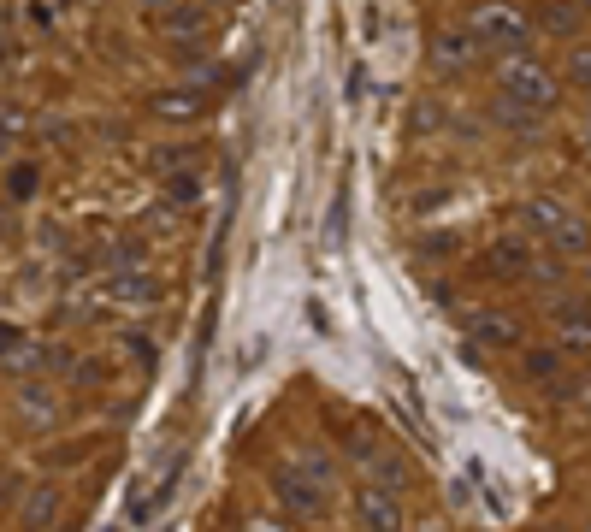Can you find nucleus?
Returning <instances> with one entry per match:
<instances>
[{
	"label": "nucleus",
	"mask_w": 591,
	"mask_h": 532,
	"mask_svg": "<svg viewBox=\"0 0 591 532\" xmlns=\"http://www.w3.org/2000/svg\"><path fill=\"white\" fill-rule=\"evenodd\" d=\"M355 521H361V532H402V503H396V491L361 485V491H355Z\"/></svg>",
	"instance_id": "nucleus-4"
},
{
	"label": "nucleus",
	"mask_w": 591,
	"mask_h": 532,
	"mask_svg": "<svg viewBox=\"0 0 591 532\" xmlns=\"http://www.w3.org/2000/svg\"><path fill=\"white\" fill-rule=\"evenodd\" d=\"M568 219H574V213H568L562 201H550V196H532V201H526V225H538L544 237H556Z\"/></svg>",
	"instance_id": "nucleus-13"
},
{
	"label": "nucleus",
	"mask_w": 591,
	"mask_h": 532,
	"mask_svg": "<svg viewBox=\"0 0 591 532\" xmlns=\"http://www.w3.org/2000/svg\"><path fill=\"white\" fill-rule=\"evenodd\" d=\"M467 36H473L479 48L515 60V54H526V42H532V24H526L521 12H509V6H479V12L467 18Z\"/></svg>",
	"instance_id": "nucleus-2"
},
{
	"label": "nucleus",
	"mask_w": 591,
	"mask_h": 532,
	"mask_svg": "<svg viewBox=\"0 0 591 532\" xmlns=\"http://www.w3.org/2000/svg\"><path fill=\"white\" fill-rule=\"evenodd\" d=\"M148 6H160V12H172V6H184V0H148Z\"/></svg>",
	"instance_id": "nucleus-25"
},
{
	"label": "nucleus",
	"mask_w": 591,
	"mask_h": 532,
	"mask_svg": "<svg viewBox=\"0 0 591 532\" xmlns=\"http://www.w3.org/2000/svg\"><path fill=\"white\" fill-rule=\"evenodd\" d=\"M160 30L178 42V54H196V42H201V30H207V12L201 6H172V12H160Z\"/></svg>",
	"instance_id": "nucleus-7"
},
{
	"label": "nucleus",
	"mask_w": 591,
	"mask_h": 532,
	"mask_svg": "<svg viewBox=\"0 0 591 532\" xmlns=\"http://www.w3.org/2000/svg\"><path fill=\"white\" fill-rule=\"evenodd\" d=\"M526 532H568V527H526Z\"/></svg>",
	"instance_id": "nucleus-26"
},
{
	"label": "nucleus",
	"mask_w": 591,
	"mask_h": 532,
	"mask_svg": "<svg viewBox=\"0 0 591 532\" xmlns=\"http://www.w3.org/2000/svg\"><path fill=\"white\" fill-rule=\"evenodd\" d=\"M18 131H24V113H12V107H0V154L18 142Z\"/></svg>",
	"instance_id": "nucleus-21"
},
{
	"label": "nucleus",
	"mask_w": 591,
	"mask_h": 532,
	"mask_svg": "<svg viewBox=\"0 0 591 532\" xmlns=\"http://www.w3.org/2000/svg\"><path fill=\"white\" fill-rule=\"evenodd\" d=\"M18 414H24V426H54V397L42 385H30V391H18Z\"/></svg>",
	"instance_id": "nucleus-14"
},
{
	"label": "nucleus",
	"mask_w": 591,
	"mask_h": 532,
	"mask_svg": "<svg viewBox=\"0 0 591 532\" xmlns=\"http://www.w3.org/2000/svg\"><path fill=\"white\" fill-rule=\"evenodd\" d=\"M580 24H586L580 0H538V12H532V30H544V36H580Z\"/></svg>",
	"instance_id": "nucleus-6"
},
{
	"label": "nucleus",
	"mask_w": 591,
	"mask_h": 532,
	"mask_svg": "<svg viewBox=\"0 0 591 532\" xmlns=\"http://www.w3.org/2000/svg\"><path fill=\"white\" fill-rule=\"evenodd\" d=\"M568 83H574V89H591V42H574V48H568Z\"/></svg>",
	"instance_id": "nucleus-18"
},
{
	"label": "nucleus",
	"mask_w": 591,
	"mask_h": 532,
	"mask_svg": "<svg viewBox=\"0 0 591 532\" xmlns=\"http://www.w3.org/2000/svg\"><path fill=\"white\" fill-rule=\"evenodd\" d=\"M196 190H201L196 172H178V178H172V196H178V201H196Z\"/></svg>",
	"instance_id": "nucleus-22"
},
{
	"label": "nucleus",
	"mask_w": 591,
	"mask_h": 532,
	"mask_svg": "<svg viewBox=\"0 0 591 532\" xmlns=\"http://www.w3.org/2000/svg\"><path fill=\"white\" fill-rule=\"evenodd\" d=\"M379 485H385V491H396V485H408V462H402V456H379Z\"/></svg>",
	"instance_id": "nucleus-20"
},
{
	"label": "nucleus",
	"mask_w": 591,
	"mask_h": 532,
	"mask_svg": "<svg viewBox=\"0 0 591 532\" xmlns=\"http://www.w3.org/2000/svg\"><path fill=\"white\" fill-rule=\"evenodd\" d=\"M491 272H497V278H509V284H521V278H532V249H526V237H503V243H497V249H491Z\"/></svg>",
	"instance_id": "nucleus-9"
},
{
	"label": "nucleus",
	"mask_w": 591,
	"mask_h": 532,
	"mask_svg": "<svg viewBox=\"0 0 591 532\" xmlns=\"http://www.w3.org/2000/svg\"><path fill=\"white\" fill-rule=\"evenodd\" d=\"M574 408H586V414H591V373L574 385Z\"/></svg>",
	"instance_id": "nucleus-24"
},
{
	"label": "nucleus",
	"mask_w": 591,
	"mask_h": 532,
	"mask_svg": "<svg viewBox=\"0 0 591 532\" xmlns=\"http://www.w3.org/2000/svg\"><path fill=\"white\" fill-rule=\"evenodd\" d=\"M272 491H278V503H284L296 521H320V515H326V485H308L302 467H278V473H272Z\"/></svg>",
	"instance_id": "nucleus-3"
},
{
	"label": "nucleus",
	"mask_w": 591,
	"mask_h": 532,
	"mask_svg": "<svg viewBox=\"0 0 591 532\" xmlns=\"http://www.w3.org/2000/svg\"><path fill=\"white\" fill-rule=\"evenodd\" d=\"M473 337L491 343V349H515V343H521V326H515L509 314H473Z\"/></svg>",
	"instance_id": "nucleus-12"
},
{
	"label": "nucleus",
	"mask_w": 591,
	"mask_h": 532,
	"mask_svg": "<svg viewBox=\"0 0 591 532\" xmlns=\"http://www.w3.org/2000/svg\"><path fill=\"white\" fill-rule=\"evenodd\" d=\"M207 107H213V89H196V83L154 95V113H160V119H178V125H184V119H201Z\"/></svg>",
	"instance_id": "nucleus-5"
},
{
	"label": "nucleus",
	"mask_w": 591,
	"mask_h": 532,
	"mask_svg": "<svg viewBox=\"0 0 591 532\" xmlns=\"http://www.w3.org/2000/svg\"><path fill=\"white\" fill-rule=\"evenodd\" d=\"M550 320L568 337H591V296H556L550 302Z\"/></svg>",
	"instance_id": "nucleus-11"
},
{
	"label": "nucleus",
	"mask_w": 591,
	"mask_h": 532,
	"mask_svg": "<svg viewBox=\"0 0 591 532\" xmlns=\"http://www.w3.org/2000/svg\"><path fill=\"white\" fill-rule=\"evenodd\" d=\"M113 296L119 302H154V284H148V272H113Z\"/></svg>",
	"instance_id": "nucleus-16"
},
{
	"label": "nucleus",
	"mask_w": 591,
	"mask_h": 532,
	"mask_svg": "<svg viewBox=\"0 0 591 532\" xmlns=\"http://www.w3.org/2000/svg\"><path fill=\"white\" fill-rule=\"evenodd\" d=\"M556 373H562V355L556 349H526V379L532 385H556Z\"/></svg>",
	"instance_id": "nucleus-15"
},
{
	"label": "nucleus",
	"mask_w": 591,
	"mask_h": 532,
	"mask_svg": "<svg viewBox=\"0 0 591 532\" xmlns=\"http://www.w3.org/2000/svg\"><path fill=\"white\" fill-rule=\"evenodd\" d=\"M18 343H24V337H18V326H0V355H12Z\"/></svg>",
	"instance_id": "nucleus-23"
},
{
	"label": "nucleus",
	"mask_w": 591,
	"mask_h": 532,
	"mask_svg": "<svg viewBox=\"0 0 591 532\" xmlns=\"http://www.w3.org/2000/svg\"><path fill=\"white\" fill-rule=\"evenodd\" d=\"M550 243H556L562 255H586V249H591V231H586V219H568V225H562V231H556Z\"/></svg>",
	"instance_id": "nucleus-17"
},
{
	"label": "nucleus",
	"mask_w": 591,
	"mask_h": 532,
	"mask_svg": "<svg viewBox=\"0 0 591 532\" xmlns=\"http://www.w3.org/2000/svg\"><path fill=\"white\" fill-rule=\"evenodd\" d=\"M54 515H60V491H54V485H36V491L18 503L24 532H48V527H54Z\"/></svg>",
	"instance_id": "nucleus-10"
},
{
	"label": "nucleus",
	"mask_w": 591,
	"mask_h": 532,
	"mask_svg": "<svg viewBox=\"0 0 591 532\" xmlns=\"http://www.w3.org/2000/svg\"><path fill=\"white\" fill-rule=\"evenodd\" d=\"M36 184H42V178H36V166H12V172H6V196H12V201H30V196H36Z\"/></svg>",
	"instance_id": "nucleus-19"
},
{
	"label": "nucleus",
	"mask_w": 591,
	"mask_h": 532,
	"mask_svg": "<svg viewBox=\"0 0 591 532\" xmlns=\"http://www.w3.org/2000/svg\"><path fill=\"white\" fill-rule=\"evenodd\" d=\"M473 54H479V42H473L467 30H438V36H432V66L438 71H467Z\"/></svg>",
	"instance_id": "nucleus-8"
},
{
	"label": "nucleus",
	"mask_w": 591,
	"mask_h": 532,
	"mask_svg": "<svg viewBox=\"0 0 591 532\" xmlns=\"http://www.w3.org/2000/svg\"><path fill=\"white\" fill-rule=\"evenodd\" d=\"M497 101L521 107V113H550L556 107V77L538 66L532 54H515L497 66Z\"/></svg>",
	"instance_id": "nucleus-1"
}]
</instances>
